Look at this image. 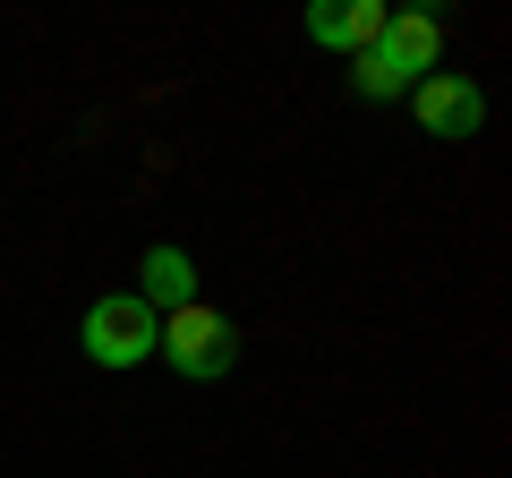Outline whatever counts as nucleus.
Wrapping results in <instances>:
<instances>
[{
  "label": "nucleus",
  "mask_w": 512,
  "mask_h": 478,
  "mask_svg": "<svg viewBox=\"0 0 512 478\" xmlns=\"http://www.w3.org/2000/svg\"><path fill=\"white\" fill-rule=\"evenodd\" d=\"M154 350H163L188 385H214V376L239 368V325L197 299V308H171V316H163V342H154Z\"/></svg>",
  "instance_id": "2"
},
{
  "label": "nucleus",
  "mask_w": 512,
  "mask_h": 478,
  "mask_svg": "<svg viewBox=\"0 0 512 478\" xmlns=\"http://www.w3.org/2000/svg\"><path fill=\"white\" fill-rule=\"evenodd\" d=\"M137 299H146L154 316L163 308H197V265H188V248H146V265H137Z\"/></svg>",
  "instance_id": "6"
},
{
  "label": "nucleus",
  "mask_w": 512,
  "mask_h": 478,
  "mask_svg": "<svg viewBox=\"0 0 512 478\" xmlns=\"http://www.w3.org/2000/svg\"><path fill=\"white\" fill-rule=\"evenodd\" d=\"M436 60H444V18L436 9H393L384 35L359 52V94L367 103H393V94H410L419 77H436Z\"/></svg>",
  "instance_id": "1"
},
{
  "label": "nucleus",
  "mask_w": 512,
  "mask_h": 478,
  "mask_svg": "<svg viewBox=\"0 0 512 478\" xmlns=\"http://www.w3.org/2000/svg\"><path fill=\"white\" fill-rule=\"evenodd\" d=\"M410 111H419V129L427 137H478V120H487V94L470 86L461 69H436L410 86Z\"/></svg>",
  "instance_id": "4"
},
{
  "label": "nucleus",
  "mask_w": 512,
  "mask_h": 478,
  "mask_svg": "<svg viewBox=\"0 0 512 478\" xmlns=\"http://www.w3.org/2000/svg\"><path fill=\"white\" fill-rule=\"evenodd\" d=\"M384 0H316L308 9V43H325V52H367V43L384 35Z\"/></svg>",
  "instance_id": "5"
},
{
  "label": "nucleus",
  "mask_w": 512,
  "mask_h": 478,
  "mask_svg": "<svg viewBox=\"0 0 512 478\" xmlns=\"http://www.w3.org/2000/svg\"><path fill=\"white\" fill-rule=\"evenodd\" d=\"M77 342H86L94 368H137V359H154V342H163V316L137 291H111V299L86 308V333H77Z\"/></svg>",
  "instance_id": "3"
}]
</instances>
